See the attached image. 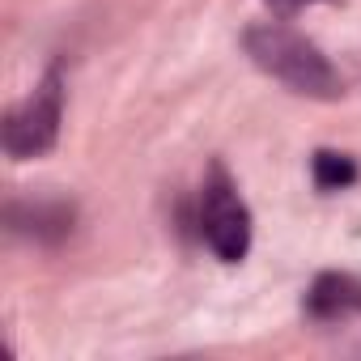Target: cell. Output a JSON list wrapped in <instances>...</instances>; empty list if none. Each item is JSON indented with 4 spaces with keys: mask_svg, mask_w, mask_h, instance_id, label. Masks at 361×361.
Wrapping results in <instances>:
<instances>
[{
    "mask_svg": "<svg viewBox=\"0 0 361 361\" xmlns=\"http://www.w3.org/2000/svg\"><path fill=\"white\" fill-rule=\"evenodd\" d=\"M60 115H64V90H60V73H47L35 94H26L9 115L5 128H0V145L13 161H30L43 157L56 136H60Z\"/></svg>",
    "mask_w": 361,
    "mask_h": 361,
    "instance_id": "3957f363",
    "label": "cell"
},
{
    "mask_svg": "<svg viewBox=\"0 0 361 361\" xmlns=\"http://www.w3.org/2000/svg\"><path fill=\"white\" fill-rule=\"evenodd\" d=\"M200 230H204V243L213 247L217 259H226V264L247 259V251H251V209L238 196L234 178L226 174L221 161L209 166L204 188H200Z\"/></svg>",
    "mask_w": 361,
    "mask_h": 361,
    "instance_id": "7a4b0ae2",
    "label": "cell"
},
{
    "mask_svg": "<svg viewBox=\"0 0 361 361\" xmlns=\"http://www.w3.org/2000/svg\"><path fill=\"white\" fill-rule=\"evenodd\" d=\"M243 47L251 56V64L259 73H268L272 81H281L285 90L314 98V102H336L344 94L340 73L331 68V60L293 26L285 22H259L243 35Z\"/></svg>",
    "mask_w": 361,
    "mask_h": 361,
    "instance_id": "6da1fadb",
    "label": "cell"
},
{
    "mask_svg": "<svg viewBox=\"0 0 361 361\" xmlns=\"http://www.w3.org/2000/svg\"><path fill=\"white\" fill-rule=\"evenodd\" d=\"M306 310L314 319H344L361 310V281L348 272H323L310 293H306Z\"/></svg>",
    "mask_w": 361,
    "mask_h": 361,
    "instance_id": "277c9868",
    "label": "cell"
},
{
    "mask_svg": "<svg viewBox=\"0 0 361 361\" xmlns=\"http://www.w3.org/2000/svg\"><path fill=\"white\" fill-rule=\"evenodd\" d=\"M310 170H314V188H319V192H344V188L357 183V166H353V157L331 153V149H319L314 161H310Z\"/></svg>",
    "mask_w": 361,
    "mask_h": 361,
    "instance_id": "5b68a950",
    "label": "cell"
},
{
    "mask_svg": "<svg viewBox=\"0 0 361 361\" xmlns=\"http://www.w3.org/2000/svg\"><path fill=\"white\" fill-rule=\"evenodd\" d=\"M268 5H272V9H281V13H293L302 0H268Z\"/></svg>",
    "mask_w": 361,
    "mask_h": 361,
    "instance_id": "8992f818",
    "label": "cell"
}]
</instances>
